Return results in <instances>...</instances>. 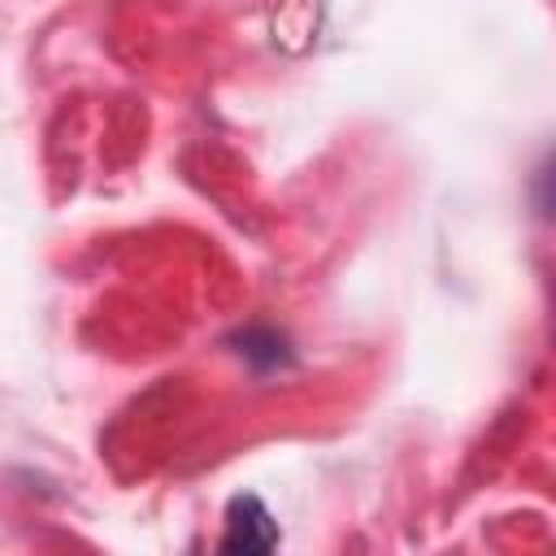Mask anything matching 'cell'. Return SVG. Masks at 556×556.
<instances>
[{
  "mask_svg": "<svg viewBox=\"0 0 556 556\" xmlns=\"http://www.w3.org/2000/svg\"><path fill=\"white\" fill-rule=\"evenodd\" d=\"M235 352H239L248 365H256V369H278V365H287V361H291L287 339H282V334H274V330H243Z\"/></svg>",
  "mask_w": 556,
  "mask_h": 556,
  "instance_id": "cell-2",
  "label": "cell"
},
{
  "mask_svg": "<svg viewBox=\"0 0 556 556\" xmlns=\"http://www.w3.org/2000/svg\"><path fill=\"white\" fill-rule=\"evenodd\" d=\"M278 543V530L269 521V513L261 508V500L243 495L230 504V521H226V552H269Z\"/></svg>",
  "mask_w": 556,
  "mask_h": 556,
  "instance_id": "cell-1",
  "label": "cell"
}]
</instances>
